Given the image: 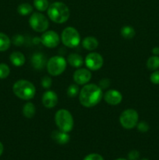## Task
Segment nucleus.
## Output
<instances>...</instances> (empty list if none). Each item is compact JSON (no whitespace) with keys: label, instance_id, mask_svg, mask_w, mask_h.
Here are the masks:
<instances>
[{"label":"nucleus","instance_id":"1","mask_svg":"<svg viewBox=\"0 0 159 160\" xmlns=\"http://www.w3.org/2000/svg\"><path fill=\"white\" fill-rule=\"evenodd\" d=\"M103 97L102 89L95 84H85L80 92L79 101L83 106L91 108L98 105Z\"/></svg>","mask_w":159,"mask_h":160},{"label":"nucleus","instance_id":"2","mask_svg":"<svg viewBox=\"0 0 159 160\" xmlns=\"http://www.w3.org/2000/svg\"><path fill=\"white\" fill-rule=\"evenodd\" d=\"M47 13L51 20L56 23H63L68 20L70 12L68 6L61 2H55L49 5Z\"/></svg>","mask_w":159,"mask_h":160},{"label":"nucleus","instance_id":"3","mask_svg":"<svg viewBox=\"0 0 159 160\" xmlns=\"http://www.w3.org/2000/svg\"><path fill=\"white\" fill-rule=\"evenodd\" d=\"M12 91L17 97L22 100H30L34 97L36 88L34 84L26 80H19L12 86Z\"/></svg>","mask_w":159,"mask_h":160},{"label":"nucleus","instance_id":"4","mask_svg":"<svg viewBox=\"0 0 159 160\" xmlns=\"http://www.w3.org/2000/svg\"><path fill=\"white\" fill-rule=\"evenodd\" d=\"M55 121L59 130L69 133L73 130L74 125L73 116L70 111L65 109H59L55 115Z\"/></svg>","mask_w":159,"mask_h":160},{"label":"nucleus","instance_id":"5","mask_svg":"<svg viewBox=\"0 0 159 160\" xmlns=\"http://www.w3.org/2000/svg\"><path fill=\"white\" fill-rule=\"evenodd\" d=\"M47 70L51 76H59L65 71L66 68V60L60 56H52L47 62Z\"/></svg>","mask_w":159,"mask_h":160},{"label":"nucleus","instance_id":"6","mask_svg":"<svg viewBox=\"0 0 159 160\" xmlns=\"http://www.w3.org/2000/svg\"><path fill=\"white\" fill-rule=\"evenodd\" d=\"M61 39L65 46L75 48L78 46L80 42V35L76 28L73 27H67L62 31Z\"/></svg>","mask_w":159,"mask_h":160},{"label":"nucleus","instance_id":"7","mask_svg":"<svg viewBox=\"0 0 159 160\" xmlns=\"http://www.w3.org/2000/svg\"><path fill=\"white\" fill-rule=\"evenodd\" d=\"M139 115L133 109H127L123 111L119 117V123L123 128L132 129L138 123Z\"/></svg>","mask_w":159,"mask_h":160},{"label":"nucleus","instance_id":"8","mask_svg":"<svg viewBox=\"0 0 159 160\" xmlns=\"http://www.w3.org/2000/svg\"><path fill=\"white\" fill-rule=\"evenodd\" d=\"M30 26L37 32H45L49 27L48 18L41 12H34L29 19Z\"/></svg>","mask_w":159,"mask_h":160},{"label":"nucleus","instance_id":"9","mask_svg":"<svg viewBox=\"0 0 159 160\" xmlns=\"http://www.w3.org/2000/svg\"><path fill=\"white\" fill-rule=\"evenodd\" d=\"M86 67L90 70H98L102 67L104 59L101 54L98 52H90L85 58Z\"/></svg>","mask_w":159,"mask_h":160},{"label":"nucleus","instance_id":"10","mask_svg":"<svg viewBox=\"0 0 159 160\" xmlns=\"http://www.w3.org/2000/svg\"><path fill=\"white\" fill-rule=\"evenodd\" d=\"M41 43L47 48H55L60 42V37L54 31H46L41 37Z\"/></svg>","mask_w":159,"mask_h":160},{"label":"nucleus","instance_id":"11","mask_svg":"<svg viewBox=\"0 0 159 160\" xmlns=\"http://www.w3.org/2000/svg\"><path fill=\"white\" fill-rule=\"evenodd\" d=\"M91 78V73L88 69L86 68H78L73 73V80L78 85L87 84Z\"/></svg>","mask_w":159,"mask_h":160},{"label":"nucleus","instance_id":"12","mask_svg":"<svg viewBox=\"0 0 159 160\" xmlns=\"http://www.w3.org/2000/svg\"><path fill=\"white\" fill-rule=\"evenodd\" d=\"M103 97H104V101L111 106H117L121 103L123 100V95L118 91L115 90V89L107 91Z\"/></svg>","mask_w":159,"mask_h":160},{"label":"nucleus","instance_id":"13","mask_svg":"<svg viewBox=\"0 0 159 160\" xmlns=\"http://www.w3.org/2000/svg\"><path fill=\"white\" fill-rule=\"evenodd\" d=\"M41 101L45 107L48 108V109L54 108L58 103L57 94L53 91H46L42 95Z\"/></svg>","mask_w":159,"mask_h":160},{"label":"nucleus","instance_id":"14","mask_svg":"<svg viewBox=\"0 0 159 160\" xmlns=\"http://www.w3.org/2000/svg\"><path fill=\"white\" fill-rule=\"evenodd\" d=\"M31 64L35 70H42L47 65L46 56L41 52L34 53L31 57Z\"/></svg>","mask_w":159,"mask_h":160},{"label":"nucleus","instance_id":"15","mask_svg":"<svg viewBox=\"0 0 159 160\" xmlns=\"http://www.w3.org/2000/svg\"><path fill=\"white\" fill-rule=\"evenodd\" d=\"M51 137L54 142L59 145H65L70 142V135L68 133L64 132V131H60V130H55L51 132Z\"/></svg>","mask_w":159,"mask_h":160},{"label":"nucleus","instance_id":"16","mask_svg":"<svg viewBox=\"0 0 159 160\" xmlns=\"http://www.w3.org/2000/svg\"><path fill=\"white\" fill-rule=\"evenodd\" d=\"M98 45H99L98 41L97 40L96 38L93 37V36H87L82 42L83 47L88 51H93V50L96 49Z\"/></svg>","mask_w":159,"mask_h":160},{"label":"nucleus","instance_id":"17","mask_svg":"<svg viewBox=\"0 0 159 160\" xmlns=\"http://www.w3.org/2000/svg\"><path fill=\"white\" fill-rule=\"evenodd\" d=\"M67 62L71 67L74 68H80L84 64V59L82 56L76 53H71L67 57Z\"/></svg>","mask_w":159,"mask_h":160},{"label":"nucleus","instance_id":"18","mask_svg":"<svg viewBox=\"0 0 159 160\" xmlns=\"http://www.w3.org/2000/svg\"><path fill=\"white\" fill-rule=\"evenodd\" d=\"M9 59L15 67H22L26 61L24 55L20 52H13L9 56Z\"/></svg>","mask_w":159,"mask_h":160},{"label":"nucleus","instance_id":"19","mask_svg":"<svg viewBox=\"0 0 159 160\" xmlns=\"http://www.w3.org/2000/svg\"><path fill=\"white\" fill-rule=\"evenodd\" d=\"M36 113V108L32 102H26L23 107V114L26 118L31 119Z\"/></svg>","mask_w":159,"mask_h":160},{"label":"nucleus","instance_id":"20","mask_svg":"<svg viewBox=\"0 0 159 160\" xmlns=\"http://www.w3.org/2000/svg\"><path fill=\"white\" fill-rule=\"evenodd\" d=\"M10 38L4 33L0 32V52H5L10 47Z\"/></svg>","mask_w":159,"mask_h":160},{"label":"nucleus","instance_id":"21","mask_svg":"<svg viewBox=\"0 0 159 160\" xmlns=\"http://www.w3.org/2000/svg\"><path fill=\"white\" fill-rule=\"evenodd\" d=\"M17 12L21 16L29 15L33 12V6L29 3H21L17 7Z\"/></svg>","mask_w":159,"mask_h":160},{"label":"nucleus","instance_id":"22","mask_svg":"<svg viewBox=\"0 0 159 160\" xmlns=\"http://www.w3.org/2000/svg\"><path fill=\"white\" fill-rule=\"evenodd\" d=\"M121 35L124 38L131 39L135 36L136 31L134 28L131 26H124L121 28Z\"/></svg>","mask_w":159,"mask_h":160},{"label":"nucleus","instance_id":"23","mask_svg":"<svg viewBox=\"0 0 159 160\" xmlns=\"http://www.w3.org/2000/svg\"><path fill=\"white\" fill-rule=\"evenodd\" d=\"M147 67L151 70H156L159 68V57L153 56L147 61Z\"/></svg>","mask_w":159,"mask_h":160},{"label":"nucleus","instance_id":"24","mask_svg":"<svg viewBox=\"0 0 159 160\" xmlns=\"http://www.w3.org/2000/svg\"><path fill=\"white\" fill-rule=\"evenodd\" d=\"M34 6L40 12L47 10L49 6L48 0H34Z\"/></svg>","mask_w":159,"mask_h":160},{"label":"nucleus","instance_id":"25","mask_svg":"<svg viewBox=\"0 0 159 160\" xmlns=\"http://www.w3.org/2000/svg\"><path fill=\"white\" fill-rule=\"evenodd\" d=\"M80 88L78 87V84H70L67 88V95L70 98H74L79 94Z\"/></svg>","mask_w":159,"mask_h":160},{"label":"nucleus","instance_id":"26","mask_svg":"<svg viewBox=\"0 0 159 160\" xmlns=\"http://www.w3.org/2000/svg\"><path fill=\"white\" fill-rule=\"evenodd\" d=\"M10 73L9 66L5 63H0V79H5L7 78Z\"/></svg>","mask_w":159,"mask_h":160},{"label":"nucleus","instance_id":"27","mask_svg":"<svg viewBox=\"0 0 159 160\" xmlns=\"http://www.w3.org/2000/svg\"><path fill=\"white\" fill-rule=\"evenodd\" d=\"M41 84L42 87L45 89H48L51 88V84H52V80L50 77L45 76L41 78Z\"/></svg>","mask_w":159,"mask_h":160},{"label":"nucleus","instance_id":"28","mask_svg":"<svg viewBox=\"0 0 159 160\" xmlns=\"http://www.w3.org/2000/svg\"><path fill=\"white\" fill-rule=\"evenodd\" d=\"M12 43L16 45H22L24 43V38L21 34H17L12 37Z\"/></svg>","mask_w":159,"mask_h":160},{"label":"nucleus","instance_id":"29","mask_svg":"<svg viewBox=\"0 0 159 160\" xmlns=\"http://www.w3.org/2000/svg\"><path fill=\"white\" fill-rule=\"evenodd\" d=\"M137 128L140 132L144 133V132H147V131H148V130H149V125L147 124V122L140 121V123H137Z\"/></svg>","mask_w":159,"mask_h":160},{"label":"nucleus","instance_id":"30","mask_svg":"<svg viewBox=\"0 0 159 160\" xmlns=\"http://www.w3.org/2000/svg\"><path fill=\"white\" fill-rule=\"evenodd\" d=\"M111 84V81L108 78H103L99 81V87L101 89H106L109 87Z\"/></svg>","mask_w":159,"mask_h":160},{"label":"nucleus","instance_id":"31","mask_svg":"<svg viewBox=\"0 0 159 160\" xmlns=\"http://www.w3.org/2000/svg\"><path fill=\"white\" fill-rule=\"evenodd\" d=\"M150 80L151 82L154 84H159V70L154 71V73H151L150 77Z\"/></svg>","mask_w":159,"mask_h":160},{"label":"nucleus","instance_id":"32","mask_svg":"<svg viewBox=\"0 0 159 160\" xmlns=\"http://www.w3.org/2000/svg\"><path fill=\"white\" fill-rule=\"evenodd\" d=\"M140 158V152L137 150H132L129 152L128 154V159L129 160H138Z\"/></svg>","mask_w":159,"mask_h":160},{"label":"nucleus","instance_id":"33","mask_svg":"<svg viewBox=\"0 0 159 160\" xmlns=\"http://www.w3.org/2000/svg\"><path fill=\"white\" fill-rule=\"evenodd\" d=\"M84 160H104L103 157L100 156L99 154H96V153H92V154H89L88 156H86Z\"/></svg>","mask_w":159,"mask_h":160},{"label":"nucleus","instance_id":"34","mask_svg":"<svg viewBox=\"0 0 159 160\" xmlns=\"http://www.w3.org/2000/svg\"><path fill=\"white\" fill-rule=\"evenodd\" d=\"M152 52H153V54L155 55V56L159 55V47H155V48H153Z\"/></svg>","mask_w":159,"mask_h":160},{"label":"nucleus","instance_id":"35","mask_svg":"<svg viewBox=\"0 0 159 160\" xmlns=\"http://www.w3.org/2000/svg\"><path fill=\"white\" fill-rule=\"evenodd\" d=\"M3 152V145L2 144V142H0V156H1V155L2 154Z\"/></svg>","mask_w":159,"mask_h":160},{"label":"nucleus","instance_id":"36","mask_svg":"<svg viewBox=\"0 0 159 160\" xmlns=\"http://www.w3.org/2000/svg\"><path fill=\"white\" fill-rule=\"evenodd\" d=\"M115 160H127V159H117Z\"/></svg>","mask_w":159,"mask_h":160},{"label":"nucleus","instance_id":"37","mask_svg":"<svg viewBox=\"0 0 159 160\" xmlns=\"http://www.w3.org/2000/svg\"><path fill=\"white\" fill-rule=\"evenodd\" d=\"M143 160H147V159H143Z\"/></svg>","mask_w":159,"mask_h":160}]
</instances>
